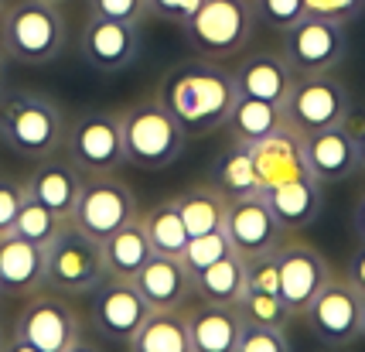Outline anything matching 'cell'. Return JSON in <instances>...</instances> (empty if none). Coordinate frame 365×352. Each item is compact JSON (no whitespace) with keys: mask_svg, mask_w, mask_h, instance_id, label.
<instances>
[{"mask_svg":"<svg viewBox=\"0 0 365 352\" xmlns=\"http://www.w3.org/2000/svg\"><path fill=\"white\" fill-rule=\"evenodd\" d=\"M351 226H355V236L365 240V192L359 195V202H355V208H351Z\"/></svg>","mask_w":365,"mask_h":352,"instance_id":"obj_43","label":"cell"},{"mask_svg":"<svg viewBox=\"0 0 365 352\" xmlns=\"http://www.w3.org/2000/svg\"><path fill=\"white\" fill-rule=\"evenodd\" d=\"M147 315L150 308L140 298V291L133 288V281L106 277L99 288L89 291V321L99 336L113 342H130Z\"/></svg>","mask_w":365,"mask_h":352,"instance_id":"obj_14","label":"cell"},{"mask_svg":"<svg viewBox=\"0 0 365 352\" xmlns=\"http://www.w3.org/2000/svg\"><path fill=\"white\" fill-rule=\"evenodd\" d=\"M24 195H28L24 192V181H7V178H0V236L11 233Z\"/></svg>","mask_w":365,"mask_h":352,"instance_id":"obj_39","label":"cell"},{"mask_svg":"<svg viewBox=\"0 0 365 352\" xmlns=\"http://www.w3.org/2000/svg\"><path fill=\"white\" fill-rule=\"evenodd\" d=\"M45 273L48 288L62 291V294H89L110 277L106 260H103V243L86 236L79 226L68 219L45 243Z\"/></svg>","mask_w":365,"mask_h":352,"instance_id":"obj_5","label":"cell"},{"mask_svg":"<svg viewBox=\"0 0 365 352\" xmlns=\"http://www.w3.org/2000/svg\"><path fill=\"white\" fill-rule=\"evenodd\" d=\"M222 229H225V236H229V243H232V250L242 260L273 253L287 240V233L280 229V223L273 219V212L256 192L242 195V198H229Z\"/></svg>","mask_w":365,"mask_h":352,"instance_id":"obj_15","label":"cell"},{"mask_svg":"<svg viewBox=\"0 0 365 352\" xmlns=\"http://www.w3.org/2000/svg\"><path fill=\"white\" fill-rule=\"evenodd\" d=\"M212 188H219L225 198H242V195L259 192V178H256L253 158H250L246 144H236L219 158L215 171H212Z\"/></svg>","mask_w":365,"mask_h":352,"instance_id":"obj_31","label":"cell"},{"mask_svg":"<svg viewBox=\"0 0 365 352\" xmlns=\"http://www.w3.org/2000/svg\"><path fill=\"white\" fill-rule=\"evenodd\" d=\"M242 291H246V260L236 250L191 277V294H198V301H208V304L236 308Z\"/></svg>","mask_w":365,"mask_h":352,"instance_id":"obj_25","label":"cell"},{"mask_svg":"<svg viewBox=\"0 0 365 352\" xmlns=\"http://www.w3.org/2000/svg\"><path fill=\"white\" fill-rule=\"evenodd\" d=\"M82 59L93 65L96 72L113 76V72H123L137 62V51H140V31L137 24H123V21H106V17H93L86 21L82 28V41H79Z\"/></svg>","mask_w":365,"mask_h":352,"instance_id":"obj_16","label":"cell"},{"mask_svg":"<svg viewBox=\"0 0 365 352\" xmlns=\"http://www.w3.org/2000/svg\"><path fill=\"white\" fill-rule=\"evenodd\" d=\"M4 79H7V59H4V51H0V89H4Z\"/></svg>","mask_w":365,"mask_h":352,"instance_id":"obj_46","label":"cell"},{"mask_svg":"<svg viewBox=\"0 0 365 352\" xmlns=\"http://www.w3.org/2000/svg\"><path fill=\"white\" fill-rule=\"evenodd\" d=\"M127 346L130 352H191L185 311H150Z\"/></svg>","mask_w":365,"mask_h":352,"instance_id":"obj_28","label":"cell"},{"mask_svg":"<svg viewBox=\"0 0 365 352\" xmlns=\"http://www.w3.org/2000/svg\"><path fill=\"white\" fill-rule=\"evenodd\" d=\"M304 7H307V17H328V21L345 24L362 14L365 0H304Z\"/></svg>","mask_w":365,"mask_h":352,"instance_id":"obj_38","label":"cell"},{"mask_svg":"<svg viewBox=\"0 0 365 352\" xmlns=\"http://www.w3.org/2000/svg\"><path fill=\"white\" fill-rule=\"evenodd\" d=\"M82 171L72 164L68 158H41L38 168H34L28 181H24V192L38 198L41 206L58 216V219H72V208H76V198H79V188H82Z\"/></svg>","mask_w":365,"mask_h":352,"instance_id":"obj_19","label":"cell"},{"mask_svg":"<svg viewBox=\"0 0 365 352\" xmlns=\"http://www.w3.org/2000/svg\"><path fill=\"white\" fill-rule=\"evenodd\" d=\"M225 127L232 130L236 144H256L267 141L273 134L287 127V113L280 103H263V99H236V106L229 113Z\"/></svg>","mask_w":365,"mask_h":352,"instance_id":"obj_27","label":"cell"},{"mask_svg":"<svg viewBox=\"0 0 365 352\" xmlns=\"http://www.w3.org/2000/svg\"><path fill=\"white\" fill-rule=\"evenodd\" d=\"M362 336H365V308H362Z\"/></svg>","mask_w":365,"mask_h":352,"instance_id":"obj_47","label":"cell"},{"mask_svg":"<svg viewBox=\"0 0 365 352\" xmlns=\"http://www.w3.org/2000/svg\"><path fill=\"white\" fill-rule=\"evenodd\" d=\"M198 7L202 0H147V14L158 21H171V24H185Z\"/></svg>","mask_w":365,"mask_h":352,"instance_id":"obj_40","label":"cell"},{"mask_svg":"<svg viewBox=\"0 0 365 352\" xmlns=\"http://www.w3.org/2000/svg\"><path fill=\"white\" fill-rule=\"evenodd\" d=\"M191 49L205 59H232L250 45L256 14L250 0H202V7L181 24Z\"/></svg>","mask_w":365,"mask_h":352,"instance_id":"obj_6","label":"cell"},{"mask_svg":"<svg viewBox=\"0 0 365 352\" xmlns=\"http://www.w3.org/2000/svg\"><path fill=\"white\" fill-rule=\"evenodd\" d=\"M68 161L82 175H113L123 164V130L113 113H86L65 130Z\"/></svg>","mask_w":365,"mask_h":352,"instance_id":"obj_12","label":"cell"},{"mask_svg":"<svg viewBox=\"0 0 365 352\" xmlns=\"http://www.w3.org/2000/svg\"><path fill=\"white\" fill-rule=\"evenodd\" d=\"M65 17L58 4L14 0L0 17V51L7 62L48 65L65 51Z\"/></svg>","mask_w":365,"mask_h":352,"instance_id":"obj_3","label":"cell"},{"mask_svg":"<svg viewBox=\"0 0 365 352\" xmlns=\"http://www.w3.org/2000/svg\"><path fill=\"white\" fill-rule=\"evenodd\" d=\"M304 141V158L311 175L318 178L321 185H338L351 178L359 168V147L351 137L349 124L341 127H328V130H314V134H301Z\"/></svg>","mask_w":365,"mask_h":352,"instance_id":"obj_17","label":"cell"},{"mask_svg":"<svg viewBox=\"0 0 365 352\" xmlns=\"http://www.w3.org/2000/svg\"><path fill=\"white\" fill-rule=\"evenodd\" d=\"M175 202H178L181 219H185L188 236H205V233L222 229L229 198H225L219 188H212V185H195V188H188L185 195H178Z\"/></svg>","mask_w":365,"mask_h":352,"instance_id":"obj_30","label":"cell"},{"mask_svg":"<svg viewBox=\"0 0 365 352\" xmlns=\"http://www.w3.org/2000/svg\"><path fill=\"white\" fill-rule=\"evenodd\" d=\"M239 318L242 325H259V328H287L290 311L280 294H263V291H242L239 298Z\"/></svg>","mask_w":365,"mask_h":352,"instance_id":"obj_32","label":"cell"},{"mask_svg":"<svg viewBox=\"0 0 365 352\" xmlns=\"http://www.w3.org/2000/svg\"><path fill=\"white\" fill-rule=\"evenodd\" d=\"M120 130H123V164H133L140 171L171 168L188 144L185 127L171 116V110L160 99L133 103L120 116Z\"/></svg>","mask_w":365,"mask_h":352,"instance_id":"obj_4","label":"cell"},{"mask_svg":"<svg viewBox=\"0 0 365 352\" xmlns=\"http://www.w3.org/2000/svg\"><path fill=\"white\" fill-rule=\"evenodd\" d=\"M41 288H48L45 246L21 240L14 233H4L0 236V294L31 298Z\"/></svg>","mask_w":365,"mask_h":352,"instance_id":"obj_20","label":"cell"},{"mask_svg":"<svg viewBox=\"0 0 365 352\" xmlns=\"http://www.w3.org/2000/svg\"><path fill=\"white\" fill-rule=\"evenodd\" d=\"M250 158H253L256 178H259V188L277 185V181H290V178H307V158H304V141L297 130L284 127L280 134H273L267 141H256L246 144Z\"/></svg>","mask_w":365,"mask_h":352,"instance_id":"obj_21","label":"cell"},{"mask_svg":"<svg viewBox=\"0 0 365 352\" xmlns=\"http://www.w3.org/2000/svg\"><path fill=\"white\" fill-rule=\"evenodd\" d=\"M0 352H38L34 346H28L24 338H17V336H11L7 342H0Z\"/></svg>","mask_w":365,"mask_h":352,"instance_id":"obj_44","label":"cell"},{"mask_svg":"<svg viewBox=\"0 0 365 352\" xmlns=\"http://www.w3.org/2000/svg\"><path fill=\"white\" fill-rule=\"evenodd\" d=\"M236 99L239 96L229 72L208 65H188V69H175L164 79L160 103L171 110V116L185 127L188 137H202L225 127Z\"/></svg>","mask_w":365,"mask_h":352,"instance_id":"obj_1","label":"cell"},{"mask_svg":"<svg viewBox=\"0 0 365 352\" xmlns=\"http://www.w3.org/2000/svg\"><path fill=\"white\" fill-rule=\"evenodd\" d=\"M150 240L143 236L140 223L133 219V223L120 226L116 233H110L106 240H103V260H106V273L116 277V281H133L140 267L150 260Z\"/></svg>","mask_w":365,"mask_h":352,"instance_id":"obj_26","label":"cell"},{"mask_svg":"<svg viewBox=\"0 0 365 352\" xmlns=\"http://www.w3.org/2000/svg\"><path fill=\"white\" fill-rule=\"evenodd\" d=\"M133 288L140 291L150 311H178L191 294V273L185 271L178 256L150 253V260L133 277Z\"/></svg>","mask_w":365,"mask_h":352,"instance_id":"obj_22","label":"cell"},{"mask_svg":"<svg viewBox=\"0 0 365 352\" xmlns=\"http://www.w3.org/2000/svg\"><path fill=\"white\" fill-rule=\"evenodd\" d=\"M14 336L24 338L38 352H65L82 336L79 311L72 308L68 298H62V291L41 288L28 298L24 311L17 315Z\"/></svg>","mask_w":365,"mask_h":352,"instance_id":"obj_11","label":"cell"},{"mask_svg":"<svg viewBox=\"0 0 365 352\" xmlns=\"http://www.w3.org/2000/svg\"><path fill=\"white\" fill-rule=\"evenodd\" d=\"M225 253H232V243L225 236V229H215V233H205V236H191L178 260H181L185 271L195 277V273H202L205 267H212L215 260H222Z\"/></svg>","mask_w":365,"mask_h":352,"instance_id":"obj_34","label":"cell"},{"mask_svg":"<svg viewBox=\"0 0 365 352\" xmlns=\"http://www.w3.org/2000/svg\"><path fill=\"white\" fill-rule=\"evenodd\" d=\"M362 308L365 294L349 277H334L314 294V301L304 308L301 318L307 328L328 342V346H351L355 338H362Z\"/></svg>","mask_w":365,"mask_h":352,"instance_id":"obj_10","label":"cell"},{"mask_svg":"<svg viewBox=\"0 0 365 352\" xmlns=\"http://www.w3.org/2000/svg\"><path fill=\"white\" fill-rule=\"evenodd\" d=\"M273 256H277V273H280V298H284L290 318H297L314 301V294L331 281V263L324 260L321 250L297 240H284L273 250Z\"/></svg>","mask_w":365,"mask_h":352,"instance_id":"obj_13","label":"cell"},{"mask_svg":"<svg viewBox=\"0 0 365 352\" xmlns=\"http://www.w3.org/2000/svg\"><path fill=\"white\" fill-rule=\"evenodd\" d=\"M250 4H253L256 21H263L267 28H277V31H287L290 24L307 17L304 0H250Z\"/></svg>","mask_w":365,"mask_h":352,"instance_id":"obj_35","label":"cell"},{"mask_svg":"<svg viewBox=\"0 0 365 352\" xmlns=\"http://www.w3.org/2000/svg\"><path fill=\"white\" fill-rule=\"evenodd\" d=\"M191 352H236L242 336V318L239 308L229 304H195L185 311Z\"/></svg>","mask_w":365,"mask_h":352,"instance_id":"obj_24","label":"cell"},{"mask_svg":"<svg viewBox=\"0 0 365 352\" xmlns=\"http://www.w3.org/2000/svg\"><path fill=\"white\" fill-rule=\"evenodd\" d=\"M284 113H287V127L297 130V134L341 127L351 116V96L349 89L341 86V79H334L331 72L297 76L284 99Z\"/></svg>","mask_w":365,"mask_h":352,"instance_id":"obj_7","label":"cell"},{"mask_svg":"<svg viewBox=\"0 0 365 352\" xmlns=\"http://www.w3.org/2000/svg\"><path fill=\"white\" fill-rule=\"evenodd\" d=\"M345 124H349L351 137H355V147H359V168L365 171V116H349Z\"/></svg>","mask_w":365,"mask_h":352,"instance_id":"obj_42","label":"cell"},{"mask_svg":"<svg viewBox=\"0 0 365 352\" xmlns=\"http://www.w3.org/2000/svg\"><path fill=\"white\" fill-rule=\"evenodd\" d=\"M345 277H349L355 288L365 294V240L355 246V253L349 256V271H345Z\"/></svg>","mask_w":365,"mask_h":352,"instance_id":"obj_41","label":"cell"},{"mask_svg":"<svg viewBox=\"0 0 365 352\" xmlns=\"http://www.w3.org/2000/svg\"><path fill=\"white\" fill-rule=\"evenodd\" d=\"M294 79H297V76H294V69L287 65V59L284 55H273V51L250 55V59L232 72V86H236L239 99H263V103H280V106H284Z\"/></svg>","mask_w":365,"mask_h":352,"instance_id":"obj_23","label":"cell"},{"mask_svg":"<svg viewBox=\"0 0 365 352\" xmlns=\"http://www.w3.org/2000/svg\"><path fill=\"white\" fill-rule=\"evenodd\" d=\"M137 198L120 178L113 175H86L82 178L79 198L72 208V223L79 226L86 236L93 240H106L120 226L137 219Z\"/></svg>","mask_w":365,"mask_h":352,"instance_id":"obj_9","label":"cell"},{"mask_svg":"<svg viewBox=\"0 0 365 352\" xmlns=\"http://www.w3.org/2000/svg\"><path fill=\"white\" fill-rule=\"evenodd\" d=\"M0 141L17 158H51L65 144V116L41 93L0 89Z\"/></svg>","mask_w":365,"mask_h":352,"instance_id":"obj_2","label":"cell"},{"mask_svg":"<svg viewBox=\"0 0 365 352\" xmlns=\"http://www.w3.org/2000/svg\"><path fill=\"white\" fill-rule=\"evenodd\" d=\"M0 11H4V0H0Z\"/></svg>","mask_w":365,"mask_h":352,"instance_id":"obj_49","label":"cell"},{"mask_svg":"<svg viewBox=\"0 0 365 352\" xmlns=\"http://www.w3.org/2000/svg\"><path fill=\"white\" fill-rule=\"evenodd\" d=\"M65 223H68V219H65ZM58 226H62L58 216H51L38 198L24 195V202H21V208H17V219H14V226H11V233L21 236V240H28V243L45 246V243L58 233Z\"/></svg>","mask_w":365,"mask_h":352,"instance_id":"obj_33","label":"cell"},{"mask_svg":"<svg viewBox=\"0 0 365 352\" xmlns=\"http://www.w3.org/2000/svg\"><path fill=\"white\" fill-rule=\"evenodd\" d=\"M89 14L106 17V21H123V24H137L147 21V0H89Z\"/></svg>","mask_w":365,"mask_h":352,"instance_id":"obj_37","label":"cell"},{"mask_svg":"<svg viewBox=\"0 0 365 352\" xmlns=\"http://www.w3.org/2000/svg\"><path fill=\"white\" fill-rule=\"evenodd\" d=\"M345 51H349L345 24L328 17H301L284 31L280 55L294 69V76H321V72H334L345 62Z\"/></svg>","mask_w":365,"mask_h":352,"instance_id":"obj_8","label":"cell"},{"mask_svg":"<svg viewBox=\"0 0 365 352\" xmlns=\"http://www.w3.org/2000/svg\"><path fill=\"white\" fill-rule=\"evenodd\" d=\"M256 195L267 202V208L273 212V219L280 223L284 233H297L304 226H311L321 216V206H324V185L314 175L277 181V185L259 188Z\"/></svg>","mask_w":365,"mask_h":352,"instance_id":"obj_18","label":"cell"},{"mask_svg":"<svg viewBox=\"0 0 365 352\" xmlns=\"http://www.w3.org/2000/svg\"><path fill=\"white\" fill-rule=\"evenodd\" d=\"M236 352H290L287 328H259V325H242Z\"/></svg>","mask_w":365,"mask_h":352,"instance_id":"obj_36","label":"cell"},{"mask_svg":"<svg viewBox=\"0 0 365 352\" xmlns=\"http://www.w3.org/2000/svg\"><path fill=\"white\" fill-rule=\"evenodd\" d=\"M48 4H65V0H48Z\"/></svg>","mask_w":365,"mask_h":352,"instance_id":"obj_48","label":"cell"},{"mask_svg":"<svg viewBox=\"0 0 365 352\" xmlns=\"http://www.w3.org/2000/svg\"><path fill=\"white\" fill-rule=\"evenodd\" d=\"M137 223H140L143 236L150 240V250L164 256H181L185 243L191 240L188 229H185V219L178 212V202H158V206L137 212Z\"/></svg>","mask_w":365,"mask_h":352,"instance_id":"obj_29","label":"cell"},{"mask_svg":"<svg viewBox=\"0 0 365 352\" xmlns=\"http://www.w3.org/2000/svg\"><path fill=\"white\" fill-rule=\"evenodd\" d=\"M65 352H99V349H96L93 342H86V338L79 336V338H76V342H72V346H68Z\"/></svg>","mask_w":365,"mask_h":352,"instance_id":"obj_45","label":"cell"}]
</instances>
